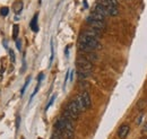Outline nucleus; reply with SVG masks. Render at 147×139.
Masks as SVG:
<instances>
[{"label":"nucleus","instance_id":"nucleus-2","mask_svg":"<svg viewBox=\"0 0 147 139\" xmlns=\"http://www.w3.org/2000/svg\"><path fill=\"white\" fill-rule=\"evenodd\" d=\"M76 66H77V69L84 70V71H88V72H92L94 69V65L93 62H91L90 60H87L86 58H84L83 55L78 57L77 60H76Z\"/></svg>","mask_w":147,"mask_h":139},{"label":"nucleus","instance_id":"nucleus-3","mask_svg":"<svg viewBox=\"0 0 147 139\" xmlns=\"http://www.w3.org/2000/svg\"><path fill=\"white\" fill-rule=\"evenodd\" d=\"M86 23H87L91 27L95 28V30H98V31H101V32H103V31L107 28L105 20H98V19H95V18L91 17V16H88V17L86 18Z\"/></svg>","mask_w":147,"mask_h":139},{"label":"nucleus","instance_id":"nucleus-25","mask_svg":"<svg viewBox=\"0 0 147 139\" xmlns=\"http://www.w3.org/2000/svg\"><path fill=\"white\" fill-rule=\"evenodd\" d=\"M65 53H66V57H68V53H69V47H67V48H66Z\"/></svg>","mask_w":147,"mask_h":139},{"label":"nucleus","instance_id":"nucleus-20","mask_svg":"<svg viewBox=\"0 0 147 139\" xmlns=\"http://www.w3.org/2000/svg\"><path fill=\"white\" fill-rule=\"evenodd\" d=\"M69 75H70V70H68L67 71V74H66V77H65V83H63V88L66 87L67 85V82H68V79H69Z\"/></svg>","mask_w":147,"mask_h":139},{"label":"nucleus","instance_id":"nucleus-5","mask_svg":"<svg viewBox=\"0 0 147 139\" xmlns=\"http://www.w3.org/2000/svg\"><path fill=\"white\" fill-rule=\"evenodd\" d=\"M80 96H82L83 103H84V105H85L86 110L90 109V107L92 106V100H91V95H90V93H88L87 90H83V92L80 93Z\"/></svg>","mask_w":147,"mask_h":139},{"label":"nucleus","instance_id":"nucleus-22","mask_svg":"<svg viewBox=\"0 0 147 139\" xmlns=\"http://www.w3.org/2000/svg\"><path fill=\"white\" fill-rule=\"evenodd\" d=\"M9 54H10V59H11V61L15 62V53H14V51L10 50V51H9Z\"/></svg>","mask_w":147,"mask_h":139},{"label":"nucleus","instance_id":"nucleus-19","mask_svg":"<svg viewBox=\"0 0 147 139\" xmlns=\"http://www.w3.org/2000/svg\"><path fill=\"white\" fill-rule=\"evenodd\" d=\"M8 11H9V10H8L7 7H3V8L0 9V14H1L2 16H7V15H8Z\"/></svg>","mask_w":147,"mask_h":139},{"label":"nucleus","instance_id":"nucleus-27","mask_svg":"<svg viewBox=\"0 0 147 139\" xmlns=\"http://www.w3.org/2000/svg\"><path fill=\"white\" fill-rule=\"evenodd\" d=\"M22 139H25V138H22Z\"/></svg>","mask_w":147,"mask_h":139},{"label":"nucleus","instance_id":"nucleus-23","mask_svg":"<svg viewBox=\"0 0 147 139\" xmlns=\"http://www.w3.org/2000/svg\"><path fill=\"white\" fill-rule=\"evenodd\" d=\"M19 124H20V117H17V119H16V129L17 130L19 129Z\"/></svg>","mask_w":147,"mask_h":139},{"label":"nucleus","instance_id":"nucleus-7","mask_svg":"<svg viewBox=\"0 0 147 139\" xmlns=\"http://www.w3.org/2000/svg\"><path fill=\"white\" fill-rule=\"evenodd\" d=\"M82 33L88 35V36H92V37H95V38H100V37H101V34H102V32H101V31L95 30V28H93V27H90V28H87V30L83 31Z\"/></svg>","mask_w":147,"mask_h":139},{"label":"nucleus","instance_id":"nucleus-4","mask_svg":"<svg viewBox=\"0 0 147 139\" xmlns=\"http://www.w3.org/2000/svg\"><path fill=\"white\" fill-rule=\"evenodd\" d=\"M129 131H130V127L128 124H121L120 128L118 129V132H117V136L119 139H126L128 136Z\"/></svg>","mask_w":147,"mask_h":139},{"label":"nucleus","instance_id":"nucleus-8","mask_svg":"<svg viewBox=\"0 0 147 139\" xmlns=\"http://www.w3.org/2000/svg\"><path fill=\"white\" fill-rule=\"evenodd\" d=\"M94 11H96V13L101 14L102 16H104L105 18L109 16L108 8H107V7H104V6H102V5H100V3H97V2H96V5H95V7H94Z\"/></svg>","mask_w":147,"mask_h":139},{"label":"nucleus","instance_id":"nucleus-21","mask_svg":"<svg viewBox=\"0 0 147 139\" xmlns=\"http://www.w3.org/2000/svg\"><path fill=\"white\" fill-rule=\"evenodd\" d=\"M55 95H53V96H52V97H51V99H50V102H49V103H48V105H47V107H45V109H47V110H48V109H49V107H50V106H51V105L53 104V102H55Z\"/></svg>","mask_w":147,"mask_h":139},{"label":"nucleus","instance_id":"nucleus-1","mask_svg":"<svg viewBox=\"0 0 147 139\" xmlns=\"http://www.w3.org/2000/svg\"><path fill=\"white\" fill-rule=\"evenodd\" d=\"M101 48L102 47H101V42L98 41V38L80 33L79 38H78V49L80 52H92Z\"/></svg>","mask_w":147,"mask_h":139},{"label":"nucleus","instance_id":"nucleus-26","mask_svg":"<svg viewBox=\"0 0 147 139\" xmlns=\"http://www.w3.org/2000/svg\"><path fill=\"white\" fill-rule=\"evenodd\" d=\"M145 127H146V128H145V130H147V123L145 124Z\"/></svg>","mask_w":147,"mask_h":139},{"label":"nucleus","instance_id":"nucleus-11","mask_svg":"<svg viewBox=\"0 0 147 139\" xmlns=\"http://www.w3.org/2000/svg\"><path fill=\"white\" fill-rule=\"evenodd\" d=\"M62 117H65L66 119H68V120H71V121H76V120L78 119L77 117H75V115H74L73 113H71V112H70V111H69L67 107L63 110V112H62Z\"/></svg>","mask_w":147,"mask_h":139},{"label":"nucleus","instance_id":"nucleus-14","mask_svg":"<svg viewBox=\"0 0 147 139\" xmlns=\"http://www.w3.org/2000/svg\"><path fill=\"white\" fill-rule=\"evenodd\" d=\"M108 11H109V16H112V17L119 15V8H118L117 6H112V5H110V6L108 7Z\"/></svg>","mask_w":147,"mask_h":139},{"label":"nucleus","instance_id":"nucleus-12","mask_svg":"<svg viewBox=\"0 0 147 139\" xmlns=\"http://www.w3.org/2000/svg\"><path fill=\"white\" fill-rule=\"evenodd\" d=\"M75 102L77 103L78 105V107H79V110H80V112H84V111H86V107H85V105L83 103V100H82V96H80V94L79 95H77L75 99Z\"/></svg>","mask_w":147,"mask_h":139},{"label":"nucleus","instance_id":"nucleus-24","mask_svg":"<svg viewBox=\"0 0 147 139\" xmlns=\"http://www.w3.org/2000/svg\"><path fill=\"white\" fill-rule=\"evenodd\" d=\"M16 45H17V49L20 51L22 50V47H20V41L19 40H16Z\"/></svg>","mask_w":147,"mask_h":139},{"label":"nucleus","instance_id":"nucleus-15","mask_svg":"<svg viewBox=\"0 0 147 139\" xmlns=\"http://www.w3.org/2000/svg\"><path fill=\"white\" fill-rule=\"evenodd\" d=\"M90 16L93 18H95V19H98V20H105V17H104V16H102L101 14H98V13H96V11H94V10L91 13Z\"/></svg>","mask_w":147,"mask_h":139},{"label":"nucleus","instance_id":"nucleus-18","mask_svg":"<svg viewBox=\"0 0 147 139\" xmlns=\"http://www.w3.org/2000/svg\"><path fill=\"white\" fill-rule=\"evenodd\" d=\"M53 58H55V48H53V41L51 40V57H50V65L52 63Z\"/></svg>","mask_w":147,"mask_h":139},{"label":"nucleus","instance_id":"nucleus-16","mask_svg":"<svg viewBox=\"0 0 147 139\" xmlns=\"http://www.w3.org/2000/svg\"><path fill=\"white\" fill-rule=\"evenodd\" d=\"M18 31H19L18 25H14V26H13V38H14V40H17V36H18Z\"/></svg>","mask_w":147,"mask_h":139},{"label":"nucleus","instance_id":"nucleus-6","mask_svg":"<svg viewBox=\"0 0 147 139\" xmlns=\"http://www.w3.org/2000/svg\"><path fill=\"white\" fill-rule=\"evenodd\" d=\"M67 109L73 113L75 117H79V114L82 113L80 112V110H79V107H78V105H77V103L75 102V100H71L69 103H68V105H67Z\"/></svg>","mask_w":147,"mask_h":139},{"label":"nucleus","instance_id":"nucleus-9","mask_svg":"<svg viewBox=\"0 0 147 139\" xmlns=\"http://www.w3.org/2000/svg\"><path fill=\"white\" fill-rule=\"evenodd\" d=\"M82 53H83L82 55L84 58H86L87 60H90L91 62H94V61H96L98 59V55L94 52V51H92V52H82Z\"/></svg>","mask_w":147,"mask_h":139},{"label":"nucleus","instance_id":"nucleus-13","mask_svg":"<svg viewBox=\"0 0 147 139\" xmlns=\"http://www.w3.org/2000/svg\"><path fill=\"white\" fill-rule=\"evenodd\" d=\"M37 17H38V14H35L34 15V17L32 19V22H31V24H30V26H31V30L33 31V32H35L36 33L37 31H38V25H37Z\"/></svg>","mask_w":147,"mask_h":139},{"label":"nucleus","instance_id":"nucleus-10","mask_svg":"<svg viewBox=\"0 0 147 139\" xmlns=\"http://www.w3.org/2000/svg\"><path fill=\"white\" fill-rule=\"evenodd\" d=\"M92 75V72H88V71H84V70H80V69H77V76L80 80H85L87 79L90 76Z\"/></svg>","mask_w":147,"mask_h":139},{"label":"nucleus","instance_id":"nucleus-17","mask_svg":"<svg viewBox=\"0 0 147 139\" xmlns=\"http://www.w3.org/2000/svg\"><path fill=\"white\" fill-rule=\"evenodd\" d=\"M30 80H31V77H27V79H26V82H25L24 86H23V88L20 89V95H22V96L24 95V93H25L26 88H27V86H28V84H30Z\"/></svg>","mask_w":147,"mask_h":139}]
</instances>
